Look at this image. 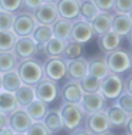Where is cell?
<instances>
[{"mask_svg": "<svg viewBox=\"0 0 132 135\" xmlns=\"http://www.w3.org/2000/svg\"><path fill=\"white\" fill-rule=\"evenodd\" d=\"M0 10L16 15L23 10V0H0Z\"/></svg>", "mask_w": 132, "mask_h": 135, "instance_id": "35", "label": "cell"}, {"mask_svg": "<svg viewBox=\"0 0 132 135\" xmlns=\"http://www.w3.org/2000/svg\"><path fill=\"white\" fill-rule=\"evenodd\" d=\"M12 135H25V134H14V132H12Z\"/></svg>", "mask_w": 132, "mask_h": 135, "instance_id": "49", "label": "cell"}, {"mask_svg": "<svg viewBox=\"0 0 132 135\" xmlns=\"http://www.w3.org/2000/svg\"><path fill=\"white\" fill-rule=\"evenodd\" d=\"M111 30L121 37H125V36L129 37L131 32H132V17H131V15L112 13Z\"/></svg>", "mask_w": 132, "mask_h": 135, "instance_id": "18", "label": "cell"}, {"mask_svg": "<svg viewBox=\"0 0 132 135\" xmlns=\"http://www.w3.org/2000/svg\"><path fill=\"white\" fill-rule=\"evenodd\" d=\"M101 135H116V134H114V132H112V129H111V131H106V132L101 134Z\"/></svg>", "mask_w": 132, "mask_h": 135, "instance_id": "46", "label": "cell"}, {"mask_svg": "<svg viewBox=\"0 0 132 135\" xmlns=\"http://www.w3.org/2000/svg\"><path fill=\"white\" fill-rule=\"evenodd\" d=\"M105 115H106V118H108L109 125H111V129H119V128L124 129L125 124L132 118V115L126 114L125 111H122V109L115 104L109 105V107L105 109Z\"/></svg>", "mask_w": 132, "mask_h": 135, "instance_id": "15", "label": "cell"}, {"mask_svg": "<svg viewBox=\"0 0 132 135\" xmlns=\"http://www.w3.org/2000/svg\"><path fill=\"white\" fill-rule=\"evenodd\" d=\"M13 22H14V15L4 12V10H0V32L12 30Z\"/></svg>", "mask_w": 132, "mask_h": 135, "instance_id": "38", "label": "cell"}, {"mask_svg": "<svg viewBox=\"0 0 132 135\" xmlns=\"http://www.w3.org/2000/svg\"><path fill=\"white\" fill-rule=\"evenodd\" d=\"M12 52L14 53L17 60H25V59H29V57H36L37 56V45L35 43L30 36L17 37Z\"/></svg>", "mask_w": 132, "mask_h": 135, "instance_id": "11", "label": "cell"}, {"mask_svg": "<svg viewBox=\"0 0 132 135\" xmlns=\"http://www.w3.org/2000/svg\"><path fill=\"white\" fill-rule=\"evenodd\" d=\"M43 125L46 127V129L50 132V135H57L60 131H63L62 119L59 115V109H47L46 115L43 117Z\"/></svg>", "mask_w": 132, "mask_h": 135, "instance_id": "22", "label": "cell"}, {"mask_svg": "<svg viewBox=\"0 0 132 135\" xmlns=\"http://www.w3.org/2000/svg\"><path fill=\"white\" fill-rule=\"evenodd\" d=\"M59 96L66 104H79L83 96V92L79 86V82L66 79L62 83V86H59Z\"/></svg>", "mask_w": 132, "mask_h": 135, "instance_id": "12", "label": "cell"}, {"mask_svg": "<svg viewBox=\"0 0 132 135\" xmlns=\"http://www.w3.org/2000/svg\"><path fill=\"white\" fill-rule=\"evenodd\" d=\"M99 12H112L115 0H92Z\"/></svg>", "mask_w": 132, "mask_h": 135, "instance_id": "40", "label": "cell"}, {"mask_svg": "<svg viewBox=\"0 0 132 135\" xmlns=\"http://www.w3.org/2000/svg\"><path fill=\"white\" fill-rule=\"evenodd\" d=\"M25 135H50V132L46 129L42 121H33Z\"/></svg>", "mask_w": 132, "mask_h": 135, "instance_id": "39", "label": "cell"}, {"mask_svg": "<svg viewBox=\"0 0 132 135\" xmlns=\"http://www.w3.org/2000/svg\"><path fill=\"white\" fill-rule=\"evenodd\" d=\"M72 25L73 22H69L66 19H62V17H57L56 22H53L52 27V33H53V37H57V39H62L67 42L70 37V30H72Z\"/></svg>", "mask_w": 132, "mask_h": 135, "instance_id": "24", "label": "cell"}, {"mask_svg": "<svg viewBox=\"0 0 132 135\" xmlns=\"http://www.w3.org/2000/svg\"><path fill=\"white\" fill-rule=\"evenodd\" d=\"M111 22H112V12H99L91 22L95 36H101V35L111 30Z\"/></svg>", "mask_w": 132, "mask_h": 135, "instance_id": "21", "label": "cell"}, {"mask_svg": "<svg viewBox=\"0 0 132 135\" xmlns=\"http://www.w3.org/2000/svg\"><path fill=\"white\" fill-rule=\"evenodd\" d=\"M55 6L59 17L69 22L79 20V0H57Z\"/></svg>", "mask_w": 132, "mask_h": 135, "instance_id": "17", "label": "cell"}, {"mask_svg": "<svg viewBox=\"0 0 132 135\" xmlns=\"http://www.w3.org/2000/svg\"><path fill=\"white\" fill-rule=\"evenodd\" d=\"M0 91H2V73H0Z\"/></svg>", "mask_w": 132, "mask_h": 135, "instance_id": "48", "label": "cell"}, {"mask_svg": "<svg viewBox=\"0 0 132 135\" xmlns=\"http://www.w3.org/2000/svg\"><path fill=\"white\" fill-rule=\"evenodd\" d=\"M6 128H7V115L0 112V132L3 129H6Z\"/></svg>", "mask_w": 132, "mask_h": 135, "instance_id": "42", "label": "cell"}, {"mask_svg": "<svg viewBox=\"0 0 132 135\" xmlns=\"http://www.w3.org/2000/svg\"><path fill=\"white\" fill-rule=\"evenodd\" d=\"M17 57L14 56L13 52H0V73H6L14 70L17 68Z\"/></svg>", "mask_w": 132, "mask_h": 135, "instance_id": "31", "label": "cell"}, {"mask_svg": "<svg viewBox=\"0 0 132 135\" xmlns=\"http://www.w3.org/2000/svg\"><path fill=\"white\" fill-rule=\"evenodd\" d=\"M79 2H80V0H79Z\"/></svg>", "mask_w": 132, "mask_h": 135, "instance_id": "51", "label": "cell"}, {"mask_svg": "<svg viewBox=\"0 0 132 135\" xmlns=\"http://www.w3.org/2000/svg\"><path fill=\"white\" fill-rule=\"evenodd\" d=\"M20 82L23 85L35 86L43 78V62L37 57H29L25 60H19L16 68Z\"/></svg>", "mask_w": 132, "mask_h": 135, "instance_id": "1", "label": "cell"}, {"mask_svg": "<svg viewBox=\"0 0 132 135\" xmlns=\"http://www.w3.org/2000/svg\"><path fill=\"white\" fill-rule=\"evenodd\" d=\"M40 4H42V0H23V10L33 13Z\"/></svg>", "mask_w": 132, "mask_h": 135, "instance_id": "41", "label": "cell"}, {"mask_svg": "<svg viewBox=\"0 0 132 135\" xmlns=\"http://www.w3.org/2000/svg\"><path fill=\"white\" fill-rule=\"evenodd\" d=\"M59 115L62 119L63 129L66 131H73L76 128L83 127L86 114L83 112V109L80 108L79 104H66L63 102L59 108Z\"/></svg>", "mask_w": 132, "mask_h": 135, "instance_id": "2", "label": "cell"}, {"mask_svg": "<svg viewBox=\"0 0 132 135\" xmlns=\"http://www.w3.org/2000/svg\"><path fill=\"white\" fill-rule=\"evenodd\" d=\"M33 16L37 25H46V26H52L53 22H56V19L59 17L55 3H42L33 12Z\"/></svg>", "mask_w": 132, "mask_h": 135, "instance_id": "14", "label": "cell"}, {"mask_svg": "<svg viewBox=\"0 0 132 135\" xmlns=\"http://www.w3.org/2000/svg\"><path fill=\"white\" fill-rule=\"evenodd\" d=\"M69 135H91V134H89V132H88V131H86L83 127H80V128H76V129L70 131Z\"/></svg>", "mask_w": 132, "mask_h": 135, "instance_id": "43", "label": "cell"}, {"mask_svg": "<svg viewBox=\"0 0 132 135\" xmlns=\"http://www.w3.org/2000/svg\"><path fill=\"white\" fill-rule=\"evenodd\" d=\"M30 37L33 39V42L36 45H46L47 42L53 37V33H52V27L50 26H46V25H36L33 33L30 35Z\"/></svg>", "mask_w": 132, "mask_h": 135, "instance_id": "29", "label": "cell"}, {"mask_svg": "<svg viewBox=\"0 0 132 135\" xmlns=\"http://www.w3.org/2000/svg\"><path fill=\"white\" fill-rule=\"evenodd\" d=\"M16 109H17V104H16L14 95L10 92L0 91V112L4 115H10Z\"/></svg>", "mask_w": 132, "mask_h": 135, "instance_id": "30", "label": "cell"}, {"mask_svg": "<svg viewBox=\"0 0 132 135\" xmlns=\"http://www.w3.org/2000/svg\"><path fill=\"white\" fill-rule=\"evenodd\" d=\"M13 95L16 99V104H17V108H22V109H25L32 101L36 99V96H35V88L33 86H29V85H23V83L13 92Z\"/></svg>", "mask_w": 132, "mask_h": 135, "instance_id": "23", "label": "cell"}, {"mask_svg": "<svg viewBox=\"0 0 132 135\" xmlns=\"http://www.w3.org/2000/svg\"><path fill=\"white\" fill-rule=\"evenodd\" d=\"M122 40H124V37L118 36L116 33L109 30V32H106V33L101 35V36H98V47H99V50H101V53L105 56V55L119 49Z\"/></svg>", "mask_w": 132, "mask_h": 135, "instance_id": "19", "label": "cell"}, {"mask_svg": "<svg viewBox=\"0 0 132 135\" xmlns=\"http://www.w3.org/2000/svg\"><path fill=\"white\" fill-rule=\"evenodd\" d=\"M33 88H35L36 99H39V101L45 102L47 105H50L52 102H55L59 98V83H56L53 81L42 78Z\"/></svg>", "mask_w": 132, "mask_h": 135, "instance_id": "7", "label": "cell"}, {"mask_svg": "<svg viewBox=\"0 0 132 135\" xmlns=\"http://www.w3.org/2000/svg\"><path fill=\"white\" fill-rule=\"evenodd\" d=\"M36 25L37 23L35 20L33 13L22 10V12L14 15V22H13L12 32L16 35V37H26V36H30L33 33Z\"/></svg>", "mask_w": 132, "mask_h": 135, "instance_id": "6", "label": "cell"}, {"mask_svg": "<svg viewBox=\"0 0 132 135\" xmlns=\"http://www.w3.org/2000/svg\"><path fill=\"white\" fill-rule=\"evenodd\" d=\"M125 92L132 94V81H131L129 76H128V78H125Z\"/></svg>", "mask_w": 132, "mask_h": 135, "instance_id": "44", "label": "cell"}, {"mask_svg": "<svg viewBox=\"0 0 132 135\" xmlns=\"http://www.w3.org/2000/svg\"><path fill=\"white\" fill-rule=\"evenodd\" d=\"M43 78L56 83L66 79V60L63 57H46L43 62Z\"/></svg>", "mask_w": 132, "mask_h": 135, "instance_id": "5", "label": "cell"}, {"mask_svg": "<svg viewBox=\"0 0 132 135\" xmlns=\"http://www.w3.org/2000/svg\"><path fill=\"white\" fill-rule=\"evenodd\" d=\"M79 105L85 114H93V112L105 111L109 107V102L104 98L101 92H95V94H83Z\"/></svg>", "mask_w": 132, "mask_h": 135, "instance_id": "10", "label": "cell"}, {"mask_svg": "<svg viewBox=\"0 0 132 135\" xmlns=\"http://www.w3.org/2000/svg\"><path fill=\"white\" fill-rule=\"evenodd\" d=\"M98 13L99 10L92 0H80L79 2V20L91 23Z\"/></svg>", "mask_w": 132, "mask_h": 135, "instance_id": "27", "label": "cell"}, {"mask_svg": "<svg viewBox=\"0 0 132 135\" xmlns=\"http://www.w3.org/2000/svg\"><path fill=\"white\" fill-rule=\"evenodd\" d=\"M106 59V65L111 73L119 76H125L126 73L131 72V66H132V59H131V52L126 49H119L114 50V52L105 55Z\"/></svg>", "mask_w": 132, "mask_h": 135, "instance_id": "3", "label": "cell"}, {"mask_svg": "<svg viewBox=\"0 0 132 135\" xmlns=\"http://www.w3.org/2000/svg\"><path fill=\"white\" fill-rule=\"evenodd\" d=\"M83 128L91 135H101V134L106 132V131H111V125L108 122L105 111L86 114L85 122H83Z\"/></svg>", "mask_w": 132, "mask_h": 135, "instance_id": "8", "label": "cell"}, {"mask_svg": "<svg viewBox=\"0 0 132 135\" xmlns=\"http://www.w3.org/2000/svg\"><path fill=\"white\" fill-rule=\"evenodd\" d=\"M16 35L12 30L0 32V52H12L16 43Z\"/></svg>", "mask_w": 132, "mask_h": 135, "instance_id": "34", "label": "cell"}, {"mask_svg": "<svg viewBox=\"0 0 132 135\" xmlns=\"http://www.w3.org/2000/svg\"><path fill=\"white\" fill-rule=\"evenodd\" d=\"M79 86L83 94H95V92H99L101 79H96L91 75H86L85 78H82L79 81Z\"/></svg>", "mask_w": 132, "mask_h": 135, "instance_id": "33", "label": "cell"}, {"mask_svg": "<svg viewBox=\"0 0 132 135\" xmlns=\"http://www.w3.org/2000/svg\"><path fill=\"white\" fill-rule=\"evenodd\" d=\"M32 122L33 121L30 119V117L22 108H17L10 115H7V128L14 134H26Z\"/></svg>", "mask_w": 132, "mask_h": 135, "instance_id": "9", "label": "cell"}, {"mask_svg": "<svg viewBox=\"0 0 132 135\" xmlns=\"http://www.w3.org/2000/svg\"><path fill=\"white\" fill-rule=\"evenodd\" d=\"M99 92L104 95V98L109 104H114L119 98L122 92H125V78L124 76L115 75V73H108L104 79H101V88Z\"/></svg>", "mask_w": 132, "mask_h": 135, "instance_id": "4", "label": "cell"}, {"mask_svg": "<svg viewBox=\"0 0 132 135\" xmlns=\"http://www.w3.org/2000/svg\"><path fill=\"white\" fill-rule=\"evenodd\" d=\"M88 75V59L78 57L73 60H66V79L79 82Z\"/></svg>", "mask_w": 132, "mask_h": 135, "instance_id": "16", "label": "cell"}, {"mask_svg": "<svg viewBox=\"0 0 132 135\" xmlns=\"http://www.w3.org/2000/svg\"><path fill=\"white\" fill-rule=\"evenodd\" d=\"M57 0H42V3H56Z\"/></svg>", "mask_w": 132, "mask_h": 135, "instance_id": "47", "label": "cell"}, {"mask_svg": "<svg viewBox=\"0 0 132 135\" xmlns=\"http://www.w3.org/2000/svg\"><path fill=\"white\" fill-rule=\"evenodd\" d=\"M125 135H126V134H125Z\"/></svg>", "mask_w": 132, "mask_h": 135, "instance_id": "50", "label": "cell"}, {"mask_svg": "<svg viewBox=\"0 0 132 135\" xmlns=\"http://www.w3.org/2000/svg\"><path fill=\"white\" fill-rule=\"evenodd\" d=\"M109 72L106 59L104 55H96L88 60V75L93 76L96 79H104Z\"/></svg>", "mask_w": 132, "mask_h": 135, "instance_id": "20", "label": "cell"}, {"mask_svg": "<svg viewBox=\"0 0 132 135\" xmlns=\"http://www.w3.org/2000/svg\"><path fill=\"white\" fill-rule=\"evenodd\" d=\"M20 85H22V82H20V78H19L16 69L2 75V91L13 94Z\"/></svg>", "mask_w": 132, "mask_h": 135, "instance_id": "28", "label": "cell"}, {"mask_svg": "<svg viewBox=\"0 0 132 135\" xmlns=\"http://www.w3.org/2000/svg\"><path fill=\"white\" fill-rule=\"evenodd\" d=\"M124 129L126 131V135H132V118L126 122V124H125Z\"/></svg>", "mask_w": 132, "mask_h": 135, "instance_id": "45", "label": "cell"}, {"mask_svg": "<svg viewBox=\"0 0 132 135\" xmlns=\"http://www.w3.org/2000/svg\"><path fill=\"white\" fill-rule=\"evenodd\" d=\"M115 105H118L122 111H125L126 114L132 115V94H128V92H122L119 95V98L114 102Z\"/></svg>", "mask_w": 132, "mask_h": 135, "instance_id": "36", "label": "cell"}, {"mask_svg": "<svg viewBox=\"0 0 132 135\" xmlns=\"http://www.w3.org/2000/svg\"><path fill=\"white\" fill-rule=\"evenodd\" d=\"M83 56V45L76 43V42L72 40H67L66 42V46L65 50H63V59L65 60H73V59H78V57Z\"/></svg>", "mask_w": 132, "mask_h": 135, "instance_id": "32", "label": "cell"}, {"mask_svg": "<svg viewBox=\"0 0 132 135\" xmlns=\"http://www.w3.org/2000/svg\"><path fill=\"white\" fill-rule=\"evenodd\" d=\"M66 42L57 37H52L46 45H43V55L46 57H62Z\"/></svg>", "mask_w": 132, "mask_h": 135, "instance_id": "25", "label": "cell"}, {"mask_svg": "<svg viewBox=\"0 0 132 135\" xmlns=\"http://www.w3.org/2000/svg\"><path fill=\"white\" fill-rule=\"evenodd\" d=\"M47 109H49V105L47 104L39 101V99H35V101H32L30 104L25 108V111H26V114L30 117L32 121H42L43 117L46 115Z\"/></svg>", "mask_w": 132, "mask_h": 135, "instance_id": "26", "label": "cell"}, {"mask_svg": "<svg viewBox=\"0 0 132 135\" xmlns=\"http://www.w3.org/2000/svg\"><path fill=\"white\" fill-rule=\"evenodd\" d=\"M112 13L132 15V0H115Z\"/></svg>", "mask_w": 132, "mask_h": 135, "instance_id": "37", "label": "cell"}, {"mask_svg": "<svg viewBox=\"0 0 132 135\" xmlns=\"http://www.w3.org/2000/svg\"><path fill=\"white\" fill-rule=\"evenodd\" d=\"M93 37H95V33H93V30H92L91 23L83 22V20L73 22L69 40L76 42V43H80V45H86L88 42H91Z\"/></svg>", "mask_w": 132, "mask_h": 135, "instance_id": "13", "label": "cell"}]
</instances>
